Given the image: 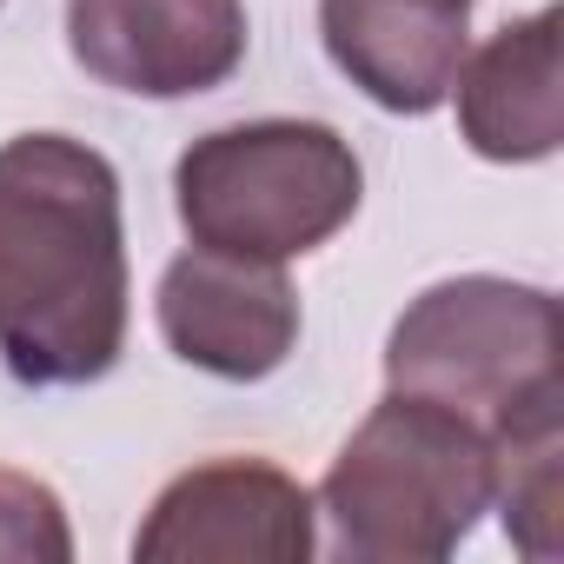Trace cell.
<instances>
[{
  "label": "cell",
  "mask_w": 564,
  "mask_h": 564,
  "mask_svg": "<svg viewBox=\"0 0 564 564\" xmlns=\"http://www.w3.org/2000/svg\"><path fill=\"white\" fill-rule=\"evenodd\" d=\"M133 557L140 564H306L313 491L265 458L193 465L153 498Z\"/></svg>",
  "instance_id": "5b68a950"
},
{
  "label": "cell",
  "mask_w": 564,
  "mask_h": 564,
  "mask_svg": "<svg viewBox=\"0 0 564 564\" xmlns=\"http://www.w3.org/2000/svg\"><path fill=\"white\" fill-rule=\"evenodd\" d=\"M564 425L557 405L511 419L491 432V505L505 511V531L518 551L551 557L557 551V518H564V478H557Z\"/></svg>",
  "instance_id": "30bf717a"
},
{
  "label": "cell",
  "mask_w": 564,
  "mask_h": 564,
  "mask_svg": "<svg viewBox=\"0 0 564 564\" xmlns=\"http://www.w3.org/2000/svg\"><path fill=\"white\" fill-rule=\"evenodd\" d=\"M359 564H438L491 511V438L412 392H386L333 458L319 505Z\"/></svg>",
  "instance_id": "7a4b0ae2"
},
{
  "label": "cell",
  "mask_w": 564,
  "mask_h": 564,
  "mask_svg": "<svg viewBox=\"0 0 564 564\" xmlns=\"http://www.w3.org/2000/svg\"><path fill=\"white\" fill-rule=\"evenodd\" d=\"M557 300L524 279L465 272L419 293L386 339V386L471 419L485 438L511 419L564 405Z\"/></svg>",
  "instance_id": "277c9868"
},
{
  "label": "cell",
  "mask_w": 564,
  "mask_h": 564,
  "mask_svg": "<svg viewBox=\"0 0 564 564\" xmlns=\"http://www.w3.org/2000/svg\"><path fill=\"white\" fill-rule=\"evenodd\" d=\"M458 133L478 160L531 166L564 147V14L538 8L505 21L478 54L458 61Z\"/></svg>",
  "instance_id": "9c48e42d"
},
{
  "label": "cell",
  "mask_w": 564,
  "mask_h": 564,
  "mask_svg": "<svg viewBox=\"0 0 564 564\" xmlns=\"http://www.w3.org/2000/svg\"><path fill=\"white\" fill-rule=\"evenodd\" d=\"M366 173L326 120H246L193 140L173 166V206L193 246L286 265L352 226Z\"/></svg>",
  "instance_id": "3957f363"
},
{
  "label": "cell",
  "mask_w": 564,
  "mask_h": 564,
  "mask_svg": "<svg viewBox=\"0 0 564 564\" xmlns=\"http://www.w3.org/2000/svg\"><path fill=\"white\" fill-rule=\"evenodd\" d=\"M127 346L120 173L67 133L0 147V359L21 386H94Z\"/></svg>",
  "instance_id": "6da1fadb"
},
{
  "label": "cell",
  "mask_w": 564,
  "mask_h": 564,
  "mask_svg": "<svg viewBox=\"0 0 564 564\" xmlns=\"http://www.w3.org/2000/svg\"><path fill=\"white\" fill-rule=\"evenodd\" d=\"M74 531L61 511V491L0 465V564H67Z\"/></svg>",
  "instance_id": "8fae6325"
},
{
  "label": "cell",
  "mask_w": 564,
  "mask_h": 564,
  "mask_svg": "<svg viewBox=\"0 0 564 564\" xmlns=\"http://www.w3.org/2000/svg\"><path fill=\"white\" fill-rule=\"evenodd\" d=\"M67 47L113 94H213L246 61V0H67Z\"/></svg>",
  "instance_id": "8992f818"
},
{
  "label": "cell",
  "mask_w": 564,
  "mask_h": 564,
  "mask_svg": "<svg viewBox=\"0 0 564 564\" xmlns=\"http://www.w3.org/2000/svg\"><path fill=\"white\" fill-rule=\"evenodd\" d=\"M319 34L372 107L432 113L471 54V0H319Z\"/></svg>",
  "instance_id": "ba28073f"
},
{
  "label": "cell",
  "mask_w": 564,
  "mask_h": 564,
  "mask_svg": "<svg viewBox=\"0 0 564 564\" xmlns=\"http://www.w3.org/2000/svg\"><path fill=\"white\" fill-rule=\"evenodd\" d=\"M160 339L173 359L252 386L300 346V293L272 259L193 246L160 272Z\"/></svg>",
  "instance_id": "52a82bcc"
}]
</instances>
